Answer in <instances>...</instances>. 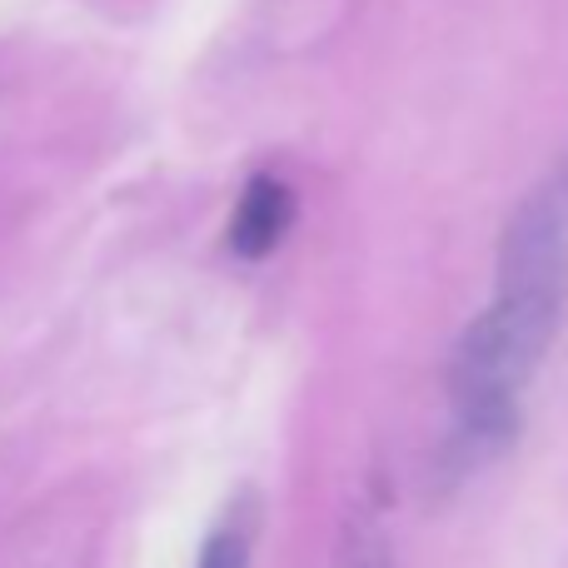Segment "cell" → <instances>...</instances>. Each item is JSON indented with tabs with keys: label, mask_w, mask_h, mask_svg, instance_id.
<instances>
[{
	"label": "cell",
	"mask_w": 568,
	"mask_h": 568,
	"mask_svg": "<svg viewBox=\"0 0 568 568\" xmlns=\"http://www.w3.org/2000/svg\"><path fill=\"white\" fill-rule=\"evenodd\" d=\"M568 304V160L524 195L499 240L494 300L474 314L449 354V429L434 479L469 484L484 464L514 449L524 389L544 364Z\"/></svg>",
	"instance_id": "1"
},
{
	"label": "cell",
	"mask_w": 568,
	"mask_h": 568,
	"mask_svg": "<svg viewBox=\"0 0 568 568\" xmlns=\"http://www.w3.org/2000/svg\"><path fill=\"white\" fill-rule=\"evenodd\" d=\"M294 225V195L275 175H250L230 215V250L240 260H265L280 250V240Z\"/></svg>",
	"instance_id": "2"
},
{
	"label": "cell",
	"mask_w": 568,
	"mask_h": 568,
	"mask_svg": "<svg viewBox=\"0 0 568 568\" xmlns=\"http://www.w3.org/2000/svg\"><path fill=\"white\" fill-rule=\"evenodd\" d=\"M334 568H394L389 529H384L374 504H354L349 519L339 529V549H334Z\"/></svg>",
	"instance_id": "3"
},
{
	"label": "cell",
	"mask_w": 568,
	"mask_h": 568,
	"mask_svg": "<svg viewBox=\"0 0 568 568\" xmlns=\"http://www.w3.org/2000/svg\"><path fill=\"white\" fill-rule=\"evenodd\" d=\"M250 554H255V509L235 504L230 519H220L215 529H210L195 568H250Z\"/></svg>",
	"instance_id": "4"
}]
</instances>
